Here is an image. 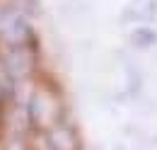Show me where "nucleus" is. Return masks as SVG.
<instances>
[{
    "instance_id": "obj_3",
    "label": "nucleus",
    "mask_w": 157,
    "mask_h": 150,
    "mask_svg": "<svg viewBox=\"0 0 157 150\" xmlns=\"http://www.w3.org/2000/svg\"><path fill=\"white\" fill-rule=\"evenodd\" d=\"M131 41H133L136 46H140V49H147V46L157 44V34L152 29H147V27H140V29H136V32L131 34Z\"/></svg>"
},
{
    "instance_id": "obj_1",
    "label": "nucleus",
    "mask_w": 157,
    "mask_h": 150,
    "mask_svg": "<svg viewBox=\"0 0 157 150\" xmlns=\"http://www.w3.org/2000/svg\"><path fill=\"white\" fill-rule=\"evenodd\" d=\"M29 114L39 126H53L60 114V104L48 92H36L29 102Z\"/></svg>"
},
{
    "instance_id": "obj_2",
    "label": "nucleus",
    "mask_w": 157,
    "mask_h": 150,
    "mask_svg": "<svg viewBox=\"0 0 157 150\" xmlns=\"http://www.w3.org/2000/svg\"><path fill=\"white\" fill-rule=\"evenodd\" d=\"M48 143H51V148L56 150H75V136L73 131L68 128V126H56L53 131L48 133Z\"/></svg>"
},
{
    "instance_id": "obj_4",
    "label": "nucleus",
    "mask_w": 157,
    "mask_h": 150,
    "mask_svg": "<svg viewBox=\"0 0 157 150\" xmlns=\"http://www.w3.org/2000/svg\"><path fill=\"white\" fill-rule=\"evenodd\" d=\"M2 92H5V85H0V97H2Z\"/></svg>"
}]
</instances>
